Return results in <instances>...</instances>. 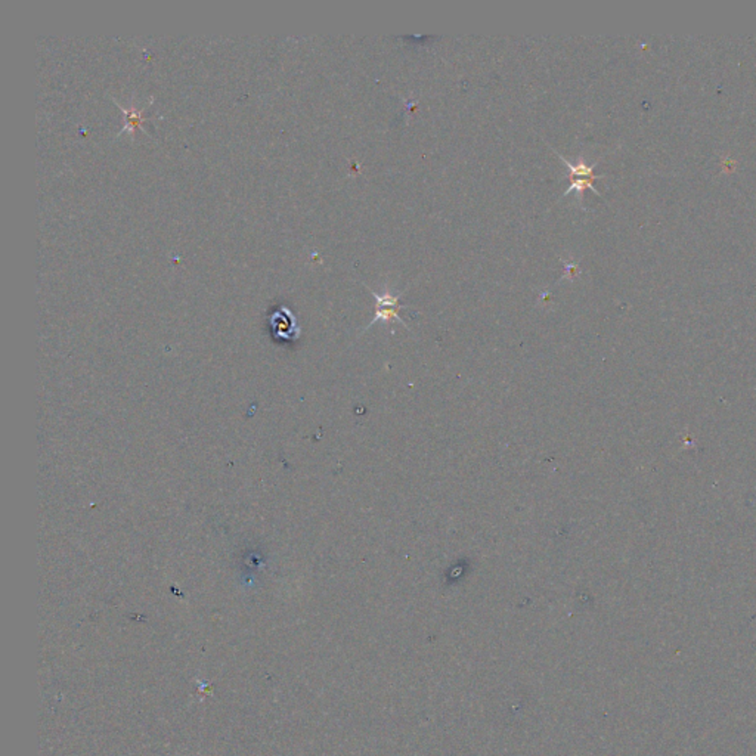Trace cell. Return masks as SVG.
Masks as SVG:
<instances>
[{"label": "cell", "mask_w": 756, "mask_h": 756, "mask_svg": "<svg viewBox=\"0 0 756 756\" xmlns=\"http://www.w3.org/2000/svg\"><path fill=\"white\" fill-rule=\"evenodd\" d=\"M368 288V287H367ZM371 291V294L374 296V298L377 300V309H375V315L372 318V320L369 323V325L367 327V330L369 327H372L374 324L377 323H384V324H390V323H399L402 324L405 328H408V325L405 324V320L399 316V310L404 308L401 303H399V298H401V294H392L389 291V288H386L382 294H378L375 291H372L371 288H368Z\"/></svg>", "instance_id": "1"}, {"label": "cell", "mask_w": 756, "mask_h": 756, "mask_svg": "<svg viewBox=\"0 0 756 756\" xmlns=\"http://www.w3.org/2000/svg\"><path fill=\"white\" fill-rule=\"evenodd\" d=\"M600 178H601V176H594V178H571V186L566 189L564 194H563V197L567 195V194H571V193H576V194H578V198L582 200V195H583L585 189H587V188L593 189V191H594L595 194H598V191L594 188V180H597V179H600Z\"/></svg>", "instance_id": "3"}, {"label": "cell", "mask_w": 756, "mask_h": 756, "mask_svg": "<svg viewBox=\"0 0 756 756\" xmlns=\"http://www.w3.org/2000/svg\"><path fill=\"white\" fill-rule=\"evenodd\" d=\"M119 105V104H117ZM119 108L124 112L126 114V124L123 127V130L120 131L119 135L124 134V131H129V134L134 135L135 134V129H139L142 127V123L146 120L144 116H142V109H136L134 107H130V109L119 105Z\"/></svg>", "instance_id": "2"}]
</instances>
